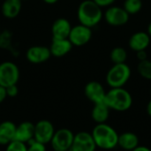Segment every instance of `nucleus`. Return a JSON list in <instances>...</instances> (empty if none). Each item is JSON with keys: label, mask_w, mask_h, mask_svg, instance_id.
I'll return each instance as SVG.
<instances>
[{"label": "nucleus", "mask_w": 151, "mask_h": 151, "mask_svg": "<svg viewBox=\"0 0 151 151\" xmlns=\"http://www.w3.org/2000/svg\"><path fill=\"white\" fill-rule=\"evenodd\" d=\"M96 148L104 150H111L118 147L119 134L106 123L96 124L91 132Z\"/></svg>", "instance_id": "nucleus-1"}, {"label": "nucleus", "mask_w": 151, "mask_h": 151, "mask_svg": "<svg viewBox=\"0 0 151 151\" xmlns=\"http://www.w3.org/2000/svg\"><path fill=\"white\" fill-rule=\"evenodd\" d=\"M77 18L80 24L92 28L101 22L104 12L93 0H84L78 7Z\"/></svg>", "instance_id": "nucleus-2"}, {"label": "nucleus", "mask_w": 151, "mask_h": 151, "mask_svg": "<svg viewBox=\"0 0 151 151\" xmlns=\"http://www.w3.org/2000/svg\"><path fill=\"white\" fill-rule=\"evenodd\" d=\"M104 103L110 110L124 112L132 107L133 97L124 88H112L109 91H106Z\"/></svg>", "instance_id": "nucleus-3"}, {"label": "nucleus", "mask_w": 151, "mask_h": 151, "mask_svg": "<svg viewBox=\"0 0 151 151\" xmlns=\"http://www.w3.org/2000/svg\"><path fill=\"white\" fill-rule=\"evenodd\" d=\"M131 74L132 71L127 64H114L107 72L106 83L111 88H124L130 80Z\"/></svg>", "instance_id": "nucleus-4"}, {"label": "nucleus", "mask_w": 151, "mask_h": 151, "mask_svg": "<svg viewBox=\"0 0 151 151\" xmlns=\"http://www.w3.org/2000/svg\"><path fill=\"white\" fill-rule=\"evenodd\" d=\"M19 79V67L11 61H5L0 64V86L7 88L16 85Z\"/></svg>", "instance_id": "nucleus-5"}, {"label": "nucleus", "mask_w": 151, "mask_h": 151, "mask_svg": "<svg viewBox=\"0 0 151 151\" xmlns=\"http://www.w3.org/2000/svg\"><path fill=\"white\" fill-rule=\"evenodd\" d=\"M74 134L68 128H60L55 131L50 141V145L54 151H65L71 149Z\"/></svg>", "instance_id": "nucleus-6"}, {"label": "nucleus", "mask_w": 151, "mask_h": 151, "mask_svg": "<svg viewBox=\"0 0 151 151\" xmlns=\"http://www.w3.org/2000/svg\"><path fill=\"white\" fill-rule=\"evenodd\" d=\"M130 15L121 6L111 5L106 9L104 13V19L107 24L112 27H121L129 20Z\"/></svg>", "instance_id": "nucleus-7"}, {"label": "nucleus", "mask_w": 151, "mask_h": 151, "mask_svg": "<svg viewBox=\"0 0 151 151\" xmlns=\"http://www.w3.org/2000/svg\"><path fill=\"white\" fill-rule=\"evenodd\" d=\"M92 38V29L84 25L79 24L72 27L68 39L73 46L81 47L89 42Z\"/></svg>", "instance_id": "nucleus-8"}, {"label": "nucleus", "mask_w": 151, "mask_h": 151, "mask_svg": "<svg viewBox=\"0 0 151 151\" xmlns=\"http://www.w3.org/2000/svg\"><path fill=\"white\" fill-rule=\"evenodd\" d=\"M55 133L52 123L47 119H42L35 125L34 140L44 145L50 142Z\"/></svg>", "instance_id": "nucleus-9"}, {"label": "nucleus", "mask_w": 151, "mask_h": 151, "mask_svg": "<svg viewBox=\"0 0 151 151\" xmlns=\"http://www.w3.org/2000/svg\"><path fill=\"white\" fill-rule=\"evenodd\" d=\"M96 145L94 142L91 133L85 131L74 134L73 142L71 147L73 151H96Z\"/></svg>", "instance_id": "nucleus-10"}, {"label": "nucleus", "mask_w": 151, "mask_h": 151, "mask_svg": "<svg viewBox=\"0 0 151 151\" xmlns=\"http://www.w3.org/2000/svg\"><path fill=\"white\" fill-rule=\"evenodd\" d=\"M84 93L86 97L94 104L104 102L106 91L104 86L98 81H93L87 83L84 88Z\"/></svg>", "instance_id": "nucleus-11"}, {"label": "nucleus", "mask_w": 151, "mask_h": 151, "mask_svg": "<svg viewBox=\"0 0 151 151\" xmlns=\"http://www.w3.org/2000/svg\"><path fill=\"white\" fill-rule=\"evenodd\" d=\"M51 57L50 48L46 46H32L26 53L27 59L32 64H42L46 62Z\"/></svg>", "instance_id": "nucleus-12"}, {"label": "nucleus", "mask_w": 151, "mask_h": 151, "mask_svg": "<svg viewBox=\"0 0 151 151\" xmlns=\"http://www.w3.org/2000/svg\"><path fill=\"white\" fill-rule=\"evenodd\" d=\"M35 134V124L29 121H24L16 126V131L14 140L24 143H28L34 139Z\"/></svg>", "instance_id": "nucleus-13"}, {"label": "nucleus", "mask_w": 151, "mask_h": 151, "mask_svg": "<svg viewBox=\"0 0 151 151\" xmlns=\"http://www.w3.org/2000/svg\"><path fill=\"white\" fill-rule=\"evenodd\" d=\"M151 37L147 32L139 31L131 35L128 41V46L133 51L146 50L150 43Z\"/></svg>", "instance_id": "nucleus-14"}, {"label": "nucleus", "mask_w": 151, "mask_h": 151, "mask_svg": "<svg viewBox=\"0 0 151 151\" xmlns=\"http://www.w3.org/2000/svg\"><path fill=\"white\" fill-rule=\"evenodd\" d=\"M71 29L72 25L68 19L58 18L53 22L51 27L52 37L55 39H68Z\"/></svg>", "instance_id": "nucleus-15"}, {"label": "nucleus", "mask_w": 151, "mask_h": 151, "mask_svg": "<svg viewBox=\"0 0 151 151\" xmlns=\"http://www.w3.org/2000/svg\"><path fill=\"white\" fill-rule=\"evenodd\" d=\"M73 49V44L69 39H55L52 38V42L50 47L51 56L55 58H62L68 54Z\"/></svg>", "instance_id": "nucleus-16"}, {"label": "nucleus", "mask_w": 151, "mask_h": 151, "mask_svg": "<svg viewBox=\"0 0 151 151\" xmlns=\"http://www.w3.org/2000/svg\"><path fill=\"white\" fill-rule=\"evenodd\" d=\"M139 137L133 132H125L121 134H119L118 146L124 150H134L139 146Z\"/></svg>", "instance_id": "nucleus-17"}, {"label": "nucleus", "mask_w": 151, "mask_h": 151, "mask_svg": "<svg viewBox=\"0 0 151 151\" xmlns=\"http://www.w3.org/2000/svg\"><path fill=\"white\" fill-rule=\"evenodd\" d=\"M16 125L9 120L0 124V145H7L14 140Z\"/></svg>", "instance_id": "nucleus-18"}, {"label": "nucleus", "mask_w": 151, "mask_h": 151, "mask_svg": "<svg viewBox=\"0 0 151 151\" xmlns=\"http://www.w3.org/2000/svg\"><path fill=\"white\" fill-rule=\"evenodd\" d=\"M21 7V0H4L1 8L2 14L7 19H14L19 14Z\"/></svg>", "instance_id": "nucleus-19"}, {"label": "nucleus", "mask_w": 151, "mask_h": 151, "mask_svg": "<svg viewBox=\"0 0 151 151\" xmlns=\"http://www.w3.org/2000/svg\"><path fill=\"white\" fill-rule=\"evenodd\" d=\"M110 108L104 102L95 104L91 111V118L96 124L106 123L110 117Z\"/></svg>", "instance_id": "nucleus-20"}, {"label": "nucleus", "mask_w": 151, "mask_h": 151, "mask_svg": "<svg viewBox=\"0 0 151 151\" xmlns=\"http://www.w3.org/2000/svg\"><path fill=\"white\" fill-rule=\"evenodd\" d=\"M110 58L113 64L126 63L127 59V52L122 47H115L110 54Z\"/></svg>", "instance_id": "nucleus-21"}, {"label": "nucleus", "mask_w": 151, "mask_h": 151, "mask_svg": "<svg viewBox=\"0 0 151 151\" xmlns=\"http://www.w3.org/2000/svg\"><path fill=\"white\" fill-rule=\"evenodd\" d=\"M123 8L129 15H134L141 12L142 8V0H125Z\"/></svg>", "instance_id": "nucleus-22"}, {"label": "nucleus", "mask_w": 151, "mask_h": 151, "mask_svg": "<svg viewBox=\"0 0 151 151\" xmlns=\"http://www.w3.org/2000/svg\"><path fill=\"white\" fill-rule=\"evenodd\" d=\"M137 72L143 79L151 81V60L145 59L139 61L137 65Z\"/></svg>", "instance_id": "nucleus-23"}, {"label": "nucleus", "mask_w": 151, "mask_h": 151, "mask_svg": "<svg viewBox=\"0 0 151 151\" xmlns=\"http://www.w3.org/2000/svg\"><path fill=\"white\" fill-rule=\"evenodd\" d=\"M27 146L26 143L13 140L6 145L5 151H27Z\"/></svg>", "instance_id": "nucleus-24"}, {"label": "nucleus", "mask_w": 151, "mask_h": 151, "mask_svg": "<svg viewBox=\"0 0 151 151\" xmlns=\"http://www.w3.org/2000/svg\"><path fill=\"white\" fill-rule=\"evenodd\" d=\"M27 151H46V147L44 144L40 143L33 139L28 142Z\"/></svg>", "instance_id": "nucleus-25"}, {"label": "nucleus", "mask_w": 151, "mask_h": 151, "mask_svg": "<svg viewBox=\"0 0 151 151\" xmlns=\"http://www.w3.org/2000/svg\"><path fill=\"white\" fill-rule=\"evenodd\" d=\"M5 89H6L7 96H9V97H15L18 95V93H19V89H18L17 85L9 86V87L5 88Z\"/></svg>", "instance_id": "nucleus-26"}, {"label": "nucleus", "mask_w": 151, "mask_h": 151, "mask_svg": "<svg viewBox=\"0 0 151 151\" xmlns=\"http://www.w3.org/2000/svg\"><path fill=\"white\" fill-rule=\"evenodd\" d=\"M99 7L104 8V7H110L111 6L116 0H93Z\"/></svg>", "instance_id": "nucleus-27"}, {"label": "nucleus", "mask_w": 151, "mask_h": 151, "mask_svg": "<svg viewBox=\"0 0 151 151\" xmlns=\"http://www.w3.org/2000/svg\"><path fill=\"white\" fill-rule=\"evenodd\" d=\"M136 58L139 61H142L145 59H148V54L146 52V50H139L136 52Z\"/></svg>", "instance_id": "nucleus-28"}, {"label": "nucleus", "mask_w": 151, "mask_h": 151, "mask_svg": "<svg viewBox=\"0 0 151 151\" xmlns=\"http://www.w3.org/2000/svg\"><path fill=\"white\" fill-rule=\"evenodd\" d=\"M6 97H7V94H6V89H5V88L0 86V104L3 103Z\"/></svg>", "instance_id": "nucleus-29"}, {"label": "nucleus", "mask_w": 151, "mask_h": 151, "mask_svg": "<svg viewBox=\"0 0 151 151\" xmlns=\"http://www.w3.org/2000/svg\"><path fill=\"white\" fill-rule=\"evenodd\" d=\"M132 151H151V150L150 148L146 147V146H141V145H139L138 147H136L134 150Z\"/></svg>", "instance_id": "nucleus-30"}, {"label": "nucleus", "mask_w": 151, "mask_h": 151, "mask_svg": "<svg viewBox=\"0 0 151 151\" xmlns=\"http://www.w3.org/2000/svg\"><path fill=\"white\" fill-rule=\"evenodd\" d=\"M147 113L150 117H151V99L147 104Z\"/></svg>", "instance_id": "nucleus-31"}, {"label": "nucleus", "mask_w": 151, "mask_h": 151, "mask_svg": "<svg viewBox=\"0 0 151 151\" xmlns=\"http://www.w3.org/2000/svg\"><path fill=\"white\" fill-rule=\"evenodd\" d=\"M42 1L48 4H56L58 0H42Z\"/></svg>", "instance_id": "nucleus-32"}, {"label": "nucleus", "mask_w": 151, "mask_h": 151, "mask_svg": "<svg viewBox=\"0 0 151 151\" xmlns=\"http://www.w3.org/2000/svg\"><path fill=\"white\" fill-rule=\"evenodd\" d=\"M147 33L150 35V36L151 37V21L150 23L149 24V26H148V31H147Z\"/></svg>", "instance_id": "nucleus-33"}, {"label": "nucleus", "mask_w": 151, "mask_h": 151, "mask_svg": "<svg viewBox=\"0 0 151 151\" xmlns=\"http://www.w3.org/2000/svg\"><path fill=\"white\" fill-rule=\"evenodd\" d=\"M65 151H73V150H72L70 149V150H65Z\"/></svg>", "instance_id": "nucleus-34"}, {"label": "nucleus", "mask_w": 151, "mask_h": 151, "mask_svg": "<svg viewBox=\"0 0 151 151\" xmlns=\"http://www.w3.org/2000/svg\"><path fill=\"white\" fill-rule=\"evenodd\" d=\"M21 1H27V0H21Z\"/></svg>", "instance_id": "nucleus-35"}, {"label": "nucleus", "mask_w": 151, "mask_h": 151, "mask_svg": "<svg viewBox=\"0 0 151 151\" xmlns=\"http://www.w3.org/2000/svg\"><path fill=\"white\" fill-rule=\"evenodd\" d=\"M150 96H151V88H150Z\"/></svg>", "instance_id": "nucleus-36"}]
</instances>
